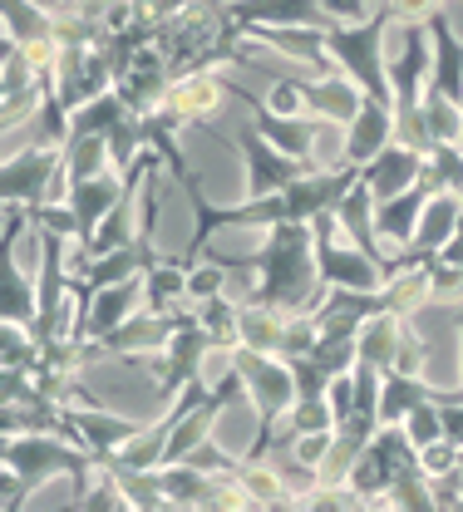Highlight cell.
Here are the masks:
<instances>
[{
  "instance_id": "8fae6325",
  "label": "cell",
  "mask_w": 463,
  "mask_h": 512,
  "mask_svg": "<svg viewBox=\"0 0 463 512\" xmlns=\"http://www.w3.org/2000/svg\"><path fill=\"white\" fill-rule=\"evenodd\" d=\"M414 316H399V311H375V316L360 325V365H375V370H404V375H424V360H429V345L414 335Z\"/></svg>"
},
{
  "instance_id": "5bb4252c",
  "label": "cell",
  "mask_w": 463,
  "mask_h": 512,
  "mask_svg": "<svg viewBox=\"0 0 463 512\" xmlns=\"http://www.w3.org/2000/svg\"><path fill=\"white\" fill-rule=\"evenodd\" d=\"M65 419H69V439L89 448L94 463H109L148 424V419H133V414H114L104 404H65Z\"/></svg>"
},
{
  "instance_id": "7c38bea8",
  "label": "cell",
  "mask_w": 463,
  "mask_h": 512,
  "mask_svg": "<svg viewBox=\"0 0 463 512\" xmlns=\"http://www.w3.org/2000/svg\"><path fill=\"white\" fill-rule=\"evenodd\" d=\"M0 15H5V40L25 45V55L40 64V74L55 79V64L65 50V15L40 0H0Z\"/></svg>"
},
{
  "instance_id": "cb8c5ba5",
  "label": "cell",
  "mask_w": 463,
  "mask_h": 512,
  "mask_svg": "<svg viewBox=\"0 0 463 512\" xmlns=\"http://www.w3.org/2000/svg\"><path fill=\"white\" fill-rule=\"evenodd\" d=\"M375 202H380V197H375V192H370V183L360 178L355 188L335 202V217H340L345 237H350L360 252H370L380 266H385V256H390V252H385V237H380V227H375Z\"/></svg>"
},
{
  "instance_id": "e575fe53",
  "label": "cell",
  "mask_w": 463,
  "mask_h": 512,
  "mask_svg": "<svg viewBox=\"0 0 463 512\" xmlns=\"http://www.w3.org/2000/svg\"><path fill=\"white\" fill-rule=\"evenodd\" d=\"M227 281H232V266H227V261H217L212 252L198 256L193 271H188V306H193V301H207V296H222Z\"/></svg>"
},
{
  "instance_id": "d590c367",
  "label": "cell",
  "mask_w": 463,
  "mask_h": 512,
  "mask_svg": "<svg viewBox=\"0 0 463 512\" xmlns=\"http://www.w3.org/2000/svg\"><path fill=\"white\" fill-rule=\"evenodd\" d=\"M399 424H404V434H409L414 448L434 444V439H444V404H419V409H409Z\"/></svg>"
},
{
  "instance_id": "277c9868",
  "label": "cell",
  "mask_w": 463,
  "mask_h": 512,
  "mask_svg": "<svg viewBox=\"0 0 463 512\" xmlns=\"http://www.w3.org/2000/svg\"><path fill=\"white\" fill-rule=\"evenodd\" d=\"M227 360H232V370H242V380H247V399H252V414H257V439H252L247 453L257 458V453L271 448L281 419H286L291 404H296V370H291L286 355H266V350H252V345L227 350Z\"/></svg>"
},
{
  "instance_id": "8992f818",
  "label": "cell",
  "mask_w": 463,
  "mask_h": 512,
  "mask_svg": "<svg viewBox=\"0 0 463 512\" xmlns=\"http://www.w3.org/2000/svg\"><path fill=\"white\" fill-rule=\"evenodd\" d=\"M266 104L276 114H316V119H331V124H350L360 114L365 94H360V84L350 74H311V79L276 74Z\"/></svg>"
},
{
  "instance_id": "9c48e42d",
  "label": "cell",
  "mask_w": 463,
  "mask_h": 512,
  "mask_svg": "<svg viewBox=\"0 0 463 512\" xmlns=\"http://www.w3.org/2000/svg\"><path fill=\"white\" fill-rule=\"evenodd\" d=\"M409 473H424L419 468V448L409 444L404 424H380L375 439L360 453L355 473H350V488L365 498V508H380V498L395 488L399 478H409Z\"/></svg>"
},
{
  "instance_id": "836d02e7",
  "label": "cell",
  "mask_w": 463,
  "mask_h": 512,
  "mask_svg": "<svg viewBox=\"0 0 463 512\" xmlns=\"http://www.w3.org/2000/svg\"><path fill=\"white\" fill-rule=\"evenodd\" d=\"M424 178L434 188L463 192V143L459 138H444V143H429L424 148Z\"/></svg>"
},
{
  "instance_id": "ffe728a7",
  "label": "cell",
  "mask_w": 463,
  "mask_h": 512,
  "mask_svg": "<svg viewBox=\"0 0 463 512\" xmlns=\"http://www.w3.org/2000/svg\"><path fill=\"white\" fill-rule=\"evenodd\" d=\"M227 15L242 35L257 25H331L321 0H227Z\"/></svg>"
},
{
  "instance_id": "60d3db41",
  "label": "cell",
  "mask_w": 463,
  "mask_h": 512,
  "mask_svg": "<svg viewBox=\"0 0 463 512\" xmlns=\"http://www.w3.org/2000/svg\"><path fill=\"white\" fill-rule=\"evenodd\" d=\"M326 399H331V409H335V424L350 419V414H355V370H350V375H335L331 389H326Z\"/></svg>"
},
{
  "instance_id": "6da1fadb",
  "label": "cell",
  "mask_w": 463,
  "mask_h": 512,
  "mask_svg": "<svg viewBox=\"0 0 463 512\" xmlns=\"http://www.w3.org/2000/svg\"><path fill=\"white\" fill-rule=\"evenodd\" d=\"M355 183H360V168H355V163H331V168L301 173L291 188H281V192L247 197V202H237V207H212V202L202 197L198 178H188L183 192H188V202H193L198 227H193V242H188L183 256L198 261L202 247H207V237H212V232H227V227H262L266 232V227H276V222H311V217L331 212Z\"/></svg>"
},
{
  "instance_id": "30bf717a",
  "label": "cell",
  "mask_w": 463,
  "mask_h": 512,
  "mask_svg": "<svg viewBox=\"0 0 463 512\" xmlns=\"http://www.w3.org/2000/svg\"><path fill=\"white\" fill-rule=\"evenodd\" d=\"M311 232H316V271H321L326 286H350V291H380L385 286V266L345 237L335 207L311 217Z\"/></svg>"
},
{
  "instance_id": "4316f807",
  "label": "cell",
  "mask_w": 463,
  "mask_h": 512,
  "mask_svg": "<svg viewBox=\"0 0 463 512\" xmlns=\"http://www.w3.org/2000/svg\"><path fill=\"white\" fill-rule=\"evenodd\" d=\"M424 25H429V40H434V74H429V84H439L449 99H463V40L449 25V10L429 15Z\"/></svg>"
},
{
  "instance_id": "2e32d148",
  "label": "cell",
  "mask_w": 463,
  "mask_h": 512,
  "mask_svg": "<svg viewBox=\"0 0 463 512\" xmlns=\"http://www.w3.org/2000/svg\"><path fill=\"white\" fill-rule=\"evenodd\" d=\"M168 84H173V64H168V55L158 50V40L143 45V50L119 69V79H114V89L124 94V104H129L133 114H153V109L163 104Z\"/></svg>"
},
{
  "instance_id": "484cf974",
  "label": "cell",
  "mask_w": 463,
  "mask_h": 512,
  "mask_svg": "<svg viewBox=\"0 0 463 512\" xmlns=\"http://www.w3.org/2000/svg\"><path fill=\"white\" fill-rule=\"evenodd\" d=\"M188 271L193 261L188 256H158L148 271H143V311H158V316H173L178 306H188Z\"/></svg>"
},
{
  "instance_id": "8d00e7d4",
  "label": "cell",
  "mask_w": 463,
  "mask_h": 512,
  "mask_svg": "<svg viewBox=\"0 0 463 512\" xmlns=\"http://www.w3.org/2000/svg\"><path fill=\"white\" fill-rule=\"evenodd\" d=\"M331 439H335V429H316V434H296V439H291V458H296L301 468L321 473V463H326V453H331Z\"/></svg>"
},
{
  "instance_id": "83f0119b",
  "label": "cell",
  "mask_w": 463,
  "mask_h": 512,
  "mask_svg": "<svg viewBox=\"0 0 463 512\" xmlns=\"http://www.w3.org/2000/svg\"><path fill=\"white\" fill-rule=\"evenodd\" d=\"M286 306H271V301H242V345L266 350V355H286V330H291Z\"/></svg>"
},
{
  "instance_id": "f6af8a7d",
  "label": "cell",
  "mask_w": 463,
  "mask_h": 512,
  "mask_svg": "<svg viewBox=\"0 0 463 512\" xmlns=\"http://www.w3.org/2000/svg\"><path fill=\"white\" fill-rule=\"evenodd\" d=\"M439 261H449V266H463V222H459V232L444 242V252H439Z\"/></svg>"
},
{
  "instance_id": "7a4b0ae2",
  "label": "cell",
  "mask_w": 463,
  "mask_h": 512,
  "mask_svg": "<svg viewBox=\"0 0 463 512\" xmlns=\"http://www.w3.org/2000/svg\"><path fill=\"white\" fill-rule=\"evenodd\" d=\"M326 296V281L316 271V232L311 222H276L266 227V242L257 252V286L247 301H271L286 311H311Z\"/></svg>"
},
{
  "instance_id": "7402d4cb",
  "label": "cell",
  "mask_w": 463,
  "mask_h": 512,
  "mask_svg": "<svg viewBox=\"0 0 463 512\" xmlns=\"http://www.w3.org/2000/svg\"><path fill=\"white\" fill-rule=\"evenodd\" d=\"M178 320H183V306L173 311V316H158V311H133L109 340H104V350H109V360H133V355H148V350H163L168 340H173V330H178Z\"/></svg>"
},
{
  "instance_id": "1f68e13d",
  "label": "cell",
  "mask_w": 463,
  "mask_h": 512,
  "mask_svg": "<svg viewBox=\"0 0 463 512\" xmlns=\"http://www.w3.org/2000/svg\"><path fill=\"white\" fill-rule=\"evenodd\" d=\"M193 311H198V320L212 330V340H217V350H222V355L242 345V301H232V296L222 291V296L193 301Z\"/></svg>"
},
{
  "instance_id": "f546056e",
  "label": "cell",
  "mask_w": 463,
  "mask_h": 512,
  "mask_svg": "<svg viewBox=\"0 0 463 512\" xmlns=\"http://www.w3.org/2000/svg\"><path fill=\"white\" fill-rule=\"evenodd\" d=\"M0 320H15V325H30V330L40 320V281H30L10 252L0 266Z\"/></svg>"
},
{
  "instance_id": "9a60e30c",
  "label": "cell",
  "mask_w": 463,
  "mask_h": 512,
  "mask_svg": "<svg viewBox=\"0 0 463 512\" xmlns=\"http://www.w3.org/2000/svg\"><path fill=\"white\" fill-rule=\"evenodd\" d=\"M222 94H227V84L212 74V69H202V74H183V79H173L168 84V94H163V104L153 109V114H163L173 128H207L217 119V109H222Z\"/></svg>"
},
{
  "instance_id": "bcb514c9",
  "label": "cell",
  "mask_w": 463,
  "mask_h": 512,
  "mask_svg": "<svg viewBox=\"0 0 463 512\" xmlns=\"http://www.w3.org/2000/svg\"><path fill=\"white\" fill-rule=\"evenodd\" d=\"M459 335H463V296H459Z\"/></svg>"
},
{
  "instance_id": "ac0fdd59",
  "label": "cell",
  "mask_w": 463,
  "mask_h": 512,
  "mask_svg": "<svg viewBox=\"0 0 463 512\" xmlns=\"http://www.w3.org/2000/svg\"><path fill=\"white\" fill-rule=\"evenodd\" d=\"M133 311H143V276H129V281H109L94 291L89 301V316L79 320V340H109Z\"/></svg>"
},
{
  "instance_id": "f35d334b",
  "label": "cell",
  "mask_w": 463,
  "mask_h": 512,
  "mask_svg": "<svg viewBox=\"0 0 463 512\" xmlns=\"http://www.w3.org/2000/svg\"><path fill=\"white\" fill-rule=\"evenodd\" d=\"M429 488H434V503H439V512H459L463 508V468H449V473L429 478Z\"/></svg>"
},
{
  "instance_id": "d6986e66",
  "label": "cell",
  "mask_w": 463,
  "mask_h": 512,
  "mask_svg": "<svg viewBox=\"0 0 463 512\" xmlns=\"http://www.w3.org/2000/svg\"><path fill=\"white\" fill-rule=\"evenodd\" d=\"M360 178L370 183V192L385 202V197H399V192H409L419 178H424V148H409V143H385L365 168H360Z\"/></svg>"
},
{
  "instance_id": "b9f144b4",
  "label": "cell",
  "mask_w": 463,
  "mask_h": 512,
  "mask_svg": "<svg viewBox=\"0 0 463 512\" xmlns=\"http://www.w3.org/2000/svg\"><path fill=\"white\" fill-rule=\"evenodd\" d=\"M119 0H55V10L60 15H74V20H109V10H114Z\"/></svg>"
},
{
  "instance_id": "4dcf8cb0",
  "label": "cell",
  "mask_w": 463,
  "mask_h": 512,
  "mask_svg": "<svg viewBox=\"0 0 463 512\" xmlns=\"http://www.w3.org/2000/svg\"><path fill=\"white\" fill-rule=\"evenodd\" d=\"M114 148H109V133H84V138H65V183L79 178H99V173H114Z\"/></svg>"
},
{
  "instance_id": "603a6c76",
  "label": "cell",
  "mask_w": 463,
  "mask_h": 512,
  "mask_svg": "<svg viewBox=\"0 0 463 512\" xmlns=\"http://www.w3.org/2000/svg\"><path fill=\"white\" fill-rule=\"evenodd\" d=\"M463 394L459 389H439V384H429L424 375H404V370H390L385 384H380V419L385 424H399L409 409H419V404H459Z\"/></svg>"
},
{
  "instance_id": "ba28073f",
  "label": "cell",
  "mask_w": 463,
  "mask_h": 512,
  "mask_svg": "<svg viewBox=\"0 0 463 512\" xmlns=\"http://www.w3.org/2000/svg\"><path fill=\"white\" fill-rule=\"evenodd\" d=\"M0 197L5 202H50V197H69L65 183V148L60 143H20L15 153H5L0 163Z\"/></svg>"
},
{
  "instance_id": "e0dca14e",
  "label": "cell",
  "mask_w": 463,
  "mask_h": 512,
  "mask_svg": "<svg viewBox=\"0 0 463 512\" xmlns=\"http://www.w3.org/2000/svg\"><path fill=\"white\" fill-rule=\"evenodd\" d=\"M232 478L242 483V493L252 498V512H286V508H301V498H296V488L286 483V468H281V458L276 453H247L237 468H232Z\"/></svg>"
},
{
  "instance_id": "f1b7e54d",
  "label": "cell",
  "mask_w": 463,
  "mask_h": 512,
  "mask_svg": "<svg viewBox=\"0 0 463 512\" xmlns=\"http://www.w3.org/2000/svg\"><path fill=\"white\" fill-rule=\"evenodd\" d=\"M463 222V197L449 188H439L429 202H424V217L414 227V242L409 247H424V252H444V242L459 232Z\"/></svg>"
},
{
  "instance_id": "d4e9b609",
  "label": "cell",
  "mask_w": 463,
  "mask_h": 512,
  "mask_svg": "<svg viewBox=\"0 0 463 512\" xmlns=\"http://www.w3.org/2000/svg\"><path fill=\"white\" fill-rule=\"evenodd\" d=\"M434 192L439 188H434L429 178H419L409 192L375 202V227H380V237H385L390 247H409V242H414V227H419V217H424V202H429Z\"/></svg>"
},
{
  "instance_id": "74e56055",
  "label": "cell",
  "mask_w": 463,
  "mask_h": 512,
  "mask_svg": "<svg viewBox=\"0 0 463 512\" xmlns=\"http://www.w3.org/2000/svg\"><path fill=\"white\" fill-rule=\"evenodd\" d=\"M419 468L429 473V478H439V473H449V468H459V444L444 434V439H434V444L419 448Z\"/></svg>"
},
{
  "instance_id": "7dc6e473",
  "label": "cell",
  "mask_w": 463,
  "mask_h": 512,
  "mask_svg": "<svg viewBox=\"0 0 463 512\" xmlns=\"http://www.w3.org/2000/svg\"><path fill=\"white\" fill-rule=\"evenodd\" d=\"M459 468H463V448H459Z\"/></svg>"
},
{
  "instance_id": "44dd1931",
  "label": "cell",
  "mask_w": 463,
  "mask_h": 512,
  "mask_svg": "<svg viewBox=\"0 0 463 512\" xmlns=\"http://www.w3.org/2000/svg\"><path fill=\"white\" fill-rule=\"evenodd\" d=\"M385 143H395V109H390V104L365 99V104H360V114L345 124V138H340V163L365 168Z\"/></svg>"
},
{
  "instance_id": "7bdbcfd3",
  "label": "cell",
  "mask_w": 463,
  "mask_h": 512,
  "mask_svg": "<svg viewBox=\"0 0 463 512\" xmlns=\"http://www.w3.org/2000/svg\"><path fill=\"white\" fill-rule=\"evenodd\" d=\"M321 5H326L331 20H365V15H370L365 0H321Z\"/></svg>"
},
{
  "instance_id": "52a82bcc",
  "label": "cell",
  "mask_w": 463,
  "mask_h": 512,
  "mask_svg": "<svg viewBox=\"0 0 463 512\" xmlns=\"http://www.w3.org/2000/svg\"><path fill=\"white\" fill-rule=\"evenodd\" d=\"M217 350L212 330L198 320L193 306H183V320L173 330V340L163 350H148V355H133V365H143L153 380H158V399H178L188 384L202 375V360Z\"/></svg>"
},
{
  "instance_id": "5b68a950",
  "label": "cell",
  "mask_w": 463,
  "mask_h": 512,
  "mask_svg": "<svg viewBox=\"0 0 463 512\" xmlns=\"http://www.w3.org/2000/svg\"><path fill=\"white\" fill-rule=\"evenodd\" d=\"M0 468L20 473V483L35 493L45 478H69L74 483V498L89 493V468H94V453L84 444H74L65 434H5L0 448Z\"/></svg>"
},
{
  "instance_id": "ab89813d",
  "label": "cell",
  "mask_w": 463,
  "mask_h": 512,
  "mask_svg": "<svg viewBox=\"0 0 463 512\" xmlns=\"http://www.w3.org/2000/svg\"><path fill=\"white\" fill-rule=\"evenodd\" d=\"M385 5L395 10V20H404V25H424L429 15L449 10V0H385Z\"/></svg>"
},
{
  "instance_id": "3957f363",
  "label": "cell",
  "mask_w": 463,
  "mask_h": 512,
  "mask_svg": "<svg viewBox=\"0 0 463 512\" xmlns=\"http://www.w3.org/2000/svg\"><path fill=\"white\" fill-rule=\"evenodd\" d=\"M390 25H395V10L380 0V10H370L365 20H331V25H326V50H331L335 69L360 84L365 99L395 109L390 60H385V35H390Z\"/></svg>"
},
{
  "instance_id": "d6a6232c",
  "label": "cell",
  "mask_w": 463,
  "mask_h": 512,
  "mask_svg": "<svg viewBox=\"0 0 463 512\" xmlns=\"http://www.w3.org/2000/svg\"><path fill=\"white\" fill-rule=\"evenodd\" d=\"M424 133H429V143L463 138V99H449L439 84H429L424 89Z\"/></svg>"
},
{
  "instance_id": "ee69618b",
  "label": "cell",
  "mask_w": 463,
  "mask_h": 512,
  "mask_svg": "<svg viewBox=\"0 0 463 512\" xmlns=\"http://www.w3.org/2000/svg\"><path fill=\"white\" fill-rule=\"evenodd\" d=\"M444 434L463 448V399L459 404H444Z\"/></svg>"
},
{
  "instance_id": "4fadbf2b",
  "label": "cell",
  "mask_w": 463,
  "mask_h": 512,
  "mask_svg": "<svg viewBox=\"0 0 463 512\" xmlns=\"http://www.w3.org/2000/svg\"><path fill=\"white\" fill-rule=\"evenodd\" d=\"M227 143H232V148L242 153V163H247V188H252V197H266V192L291 188L301 173H311L301 158L281 153L262 128H242V133H232Z\"/></svg>"
}]
</instances>
